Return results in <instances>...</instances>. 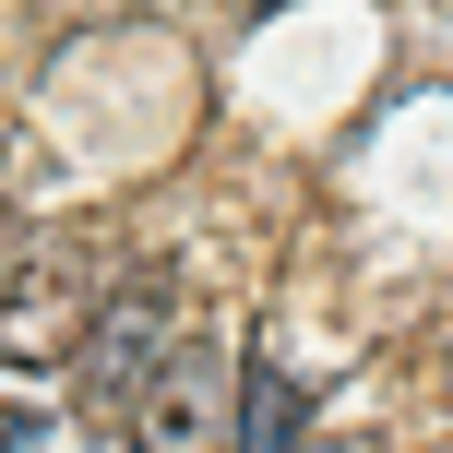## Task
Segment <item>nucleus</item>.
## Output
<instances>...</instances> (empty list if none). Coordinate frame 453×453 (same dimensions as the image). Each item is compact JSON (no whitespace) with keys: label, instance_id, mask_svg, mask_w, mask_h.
I'll return each instance as SVG.
<instances>
[{"label":"nucleus","instance_id":"nucleus-1","mask_svg":"<svg viewBox=\"0 0 453 453\" xmlns=\"http://www.w3.org/2000/svg\"><path fill=\"white\" fill-rule=\"evenodd\" d=\"M167 346H180V274L143 263L132 287L84 322V346H72V358H84V418H132L143 382L167 370Z\"/></svg>","mask_w":453,"mask_h":453},{"label":"nucleus","instance_id":"nucleus-2","mask_svg":"<svg viewBox=\"0 0 453 453\" xmlns=\"http://www.w3.org/2000/svg\"><path fill=\"white\" fill-rule=\"evenodd\" d=\"M132 453H239V358L203 334L167 346V370L132 406Z\"/></svg>","mask_w":453,"mask_h":453},{"label":"nucleus","instance_id":"nucleus-3","mask_svg":"<svg viewBox=\"0 0 453 453\" xmlns=\"http://www.w3.org/2000/svg\"><path fill=\"white\" fill-rule=\"evenodd\" d=\"M239 453H311V394L287 358H239Z\"/></svg>","mask_w":453,"mask_h":453},{"label":"nucleus","instance_id":"nucleus-4","mask_svg":"<svg viewBox=\"0 0 453 453\" xmlns=\"http://www.w3.org/2000/svg\"><path fill=\"white\" fill-rule=\"evenodd\" d=\"M322 453H346V441H322Z\"/></svg>","mask_w":453,"mask_h":453},{"label":"nucleus","instance_id":"nucleus-5","mask_svg":"<svg viewBox=\"0 0 453 453\" xmlns=\"http://www.w3.org/2000/svg\"><path fill=\"white\" fill-rule=\"evenodd\" d=\"M441 453H453V441H441Z\"/></svg>","mask_w":453,"mask_h":453}]
</instances>
